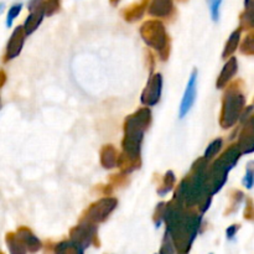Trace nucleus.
I'll list each match as a JSON object with an SVG mask.
<instances>
[{"mask_svg": "<svg viewBox=\"0 0 254 254\" xmlns=\"http://www.w3.org/2000/svg\"><path fill=\"white\" fill-rule=\"evenodd\" d=\"M141 36L143 40L151 46L156 49L159 52L166 49L168 46V39H166L165 27L159 21H148L141 26Z\"/></svg>", "mask_w": 254, "mask_h": 254, "instance_id": "20e7f679", "label": "nucleus"}, {"mask_svg": "<svg viewBox=\"0 0 254 254\" xmlns=\"http://www.w3.org/2000/svg\"><path fill=\"white\" fill-rule=\"evenodd\" d=\"M253 175H254V173H253V169H252V164H250L247 168V173H246L245 179H243V184H245V186L247 189H252L253 180H254Z\"/></svg>", "mask_w": 254, "mask_h": 254, "instance_id": "b1692460", "label": "nucleus"}, {"mask_svg": "<svg viewBox=\"0 0 254 254\" xmlns=\"http://www.w3.org/2000/svg\"><path fill=\"white\" fill-rule=\"evenodd\" d=\"M221 148H222V140H221V139H216L215 141H212V143L207 146V149H206V151H205V156H203V158L211 159L212 156H215L216 154L218 153V150H220Z\"/></svg>", "mask_w": 254, "mask_h": 254, "instance_id": "6ab92c4d", "label": "nucleus"}, {"mask_svg": "<svg viewBox=\"0 0 254 254\" xmlns=\"http://www.w3.org/2000/svg\"><path fill=\"white\" fill-rule=\"evenodd\" d=\"M150 111L146 108H143L127 119L126 126H124L126 136H124L123 146L129 158H139L140 143L143 140L144 130L146 129V126L150 123Z\"/></svg>", "mask_w": 254, "mask_h": 254, "instance_id": "f03ea898", "label": "nucleus"}, {"mask_svg": "<svg viewBox=\"0 0 254 254\" xmlns=\"http://www.w3.org/2000/svg\"><path fill=\"white\" fill-rule=\"evenodd\" d=\"M97 235V228L94 226V223L86 221L84 223H81L77 227L72 228L71 233V241H73L74 243L82 247L83 250L88 248L92 243L94 242V238Z\"/></svg>", "mask_w": 254, "mask_h": 254, "instance_id": "39448f33", "label": "nucleus"}, {"mask_svg": "<svg viewBox=\"0 0 254 254\" xmlns=\"http://www.w3.org/2000/svg\"><path fill=\"white\" fill-rule=\"evenodd\" d=\"M240 37H241V30H237V31H235L232 35H231L230 39H228L227 41V45H226L225 47V51H223V55H222L223 59H225V57L231 56V55L236 51V49H237L238 46V42H240Z\"/></svg>", "mask_w": 254, "mask_h": 254, "instance_id": "dca6fc26", "label": "nucleus"}, {"mask_svg": "<svg viewBox=\"0 0 254 254\" xmlns=\"http://www.w3.org/2000/svg\"><path fill=\"white\" fill-rule=\"evenodd\" d=\"M21 9H22V4H15L10 7L9 11H7V15H6V26L7 27L11 26L12 21H14L15 17L20 14Z\"/></svg>", "mask_w": 254, "mask_h": 254, "instance_id": "412c9836", "label": "nucleus"}, {"mask_svg": "<svg viewBox=\"0 0 254 254\" xmlns=\"http://www.w3.org/2000/svg\"><path fill=\"white\" fill-rule=\"evenodd\" d=\"M238 230H240V226H238V225L230 226V227L226 230V235H227L228 240H233V238H235V236L237 235Z\"/></svg>", "mask_w": 254, "mask_h": 254, "instance_id": "bb28decb", "label": "nucleus"}, {"mask_svg": "<svg viewBox=\"0 0 254 254\" xmlns=\"http://www.w3.org/2000/svg\"><path fill=\"white\" fill-rule=\"evenodd\" d=\"M208 6H210L211 17L213 21H218L220 19V7L222 4V0H207Z\"/></svg>", "mask_w": 254, "mask_h": 254, "instance_id": "aec40b11", "label": "nucleus"}, {"mask_svg": "<svg viewBox=\"0 0 254 254\" xmlns=\"http://www.w3.org/2000/svg\"><path fill=\"white\" fill-rule=\"evenodd\" d=\"M175 253V247H174L173 240H171L170 235L166 231L165 235H164V240H163V245H161L160 248V254H174Z\"/></svg>", "mask_w": 254, "mask_h": 254, "instance_id": "a211bd4d", "label": "nucleus"}, {"mask_svg": "<svg viewBox=\"0 0 254 254\" xmlns=\"http://www.w3.org/2000/svg\"><path fill=\"white\" fill-rule=\"evenodd\" d=\"M4 6H5V5L2 4V2H0V14H1L2 10H4Z\"/></svg>", "mask_w": 254, "mask_h": 254, "instance_id": "cd10ccee", "label": "nucleus"}, {"mask_svg": "<svg viewBox=\"0 0 254 254\" xmlns=\"http://www.w3.org/2000/svg\"><path fill=\"white\" fill-rule=\"evenodd\" d=\"M144 10V4L140 5V6H135V9H133L131 11H129L127 14V19L128 20H138L140 19V16L143 15Z\"/></svg>", "mask_w": 254, "mask_h": 254, "instance_id": "393cba45", "label": "nucleus"}, {"mask_svg": "<svg viewBox=\"0 0 254 254\" xmlns=\"http://www.w3.org/2000/svg\"><path fill=\"white\" fill-rule=\"evenodd\" d=\"M245 106V97L235 87L228 89L226 97L223 98V109L222 118H221V126L223 128H231L240 117L241 111Z\"/></svg>", "mask_w": 254, "mask_h": 254, "instance_id": "7ed1b4c3", "label": "nucleus"}, {"mask_svg": "<svg viewBox=\"0 0 254 254\" xmlns=\"http://www.w3.org/2000/svg\"><path fill=\"white\" fill-rule=\"evenodd\" d=\"M116 206L117 201L113 198H103V200L98 201L89 208L88 213H87V221L92 223L103 222L111 215L112 211L116 208Z\"/></svg>", "mask_w": 254, "mask_h": 254, "instance_id": "423d86ee", "label": "nucleus"}, {"mask_svg": "<svg viewBox=\"0 0 254 254\" xmlns=\"http://www.w3.org/2000/svg\"><path fill=\"white\" fill-rule=\"evenodd\" d=\"M16 236L20 238V241L22 242V245L26 248V252L30 253H36L41 250V242H40L39 238L34 235L30 230L27 228L21 227L16 232Z\"/></svg>", "mask_w": 254, "mask_h": 254, "instance_id": "9d476101", "label": "nucleus"}, {"mask_svg": "<svg viewBox=\"0 0 254 254\" xmlns=\"http://www.w3.org/2000/svg\"><path fill=\"white\" fill-rule=\"evenodd\" d=\"M25 37H26V35H25L22 26H17L16 30L14 31V34L11 35V39H10L9 44H7V59H15V57L20 54V51H21L22 49V45H24Z\"/></svg>", "mask_w": 254, "mask_h": 254, "instance_id": "1a4fd4ad", "label": "nucleus"}, {"mask_svg": "<svg viewBox=\"0 0 254 254\" xmlns=\"http://www.w3.org/2000/svg\"><path fill=\"white\" fill-rule=\"evenodd\" d=\"M60 5V0H47L46 4L42 5V9L46 15H52L55 11H57Z\"/></svg>", "mask_w": 254, "mask_h": 254, "instance_id": "4be33fe9", "label": "nucleus"}, {"mask_svg": "<svg viewBox=\"0 0 254 254\" xmlns=\"http://www.w3.org/2000/svg\"><path fill=\"white\" fill-rule=\"evenodd\" d=\"M196 82H197V72L195 71L191 73L190 79L188 82V87L185 89V93H184L183 101H181L180 106V118H185L186 114L191 111L193 106V102L196 98Z\"/></svg>", "mask_w": 254, "mask_h": 254, "instance_id": "6e6552de", "label": "nucleus"}, {"mask_svg": "<svg viewBox=\"0 0 254 254\" xmlns=\"http://www.w3.org/2000/svg\"><path fill=\"white\" fill-rule=\"evenodd\" d=\"M6 245L9 247L10 254H26V248L22 245L16 233L15 235L14 233H9L6 236Z\"/></svg>", "mask_w": 254, "mask_h": 254, "instance_id": "2eb2a0df", "label": "nucleus"}, {"mask_svg": "<svg viewBox=\"0 0 254 254\" xmlns=\"http://www.w3.org/2000/svg\"><path fill=\"white\" fill-rule=\"evenodd\" d=\"M161 87H163V78L160 73H156L151 76L148 81L145 89L141 94V103L148 107L155 106L159 102L161 96Z\"/></svg>", "mask_w": 254, "mask_h": 254, "instance_id": "0eeeda50", "label": "nucleus"}, {"mask_svg": "<svg viewBox=\"0 0 254 254\" xmlns=\"http://www.w3.org/2000/svg\"><path fill=\"white\" fill-rule=\"evenodd\" d=\"M84 250L73 241H62L55 247V254H83Z\"/></svg>", "mask_w": 254, "mask_h": 254, "instance_id": "4468645a", "label": "nucleus"}, {"mask_svg": "<svg viewBox=\"0 0 254 254\" xmlns=\"http://www.w3.org/2000/svg\"><path fill=\"white\" fill-rule=\"evenodd\" d=\"M163 220L168 226L166 231L173 240L175 250L180 254H188L200 230L201 216L186 215L180 206H170L164 211Z\"/></svg>", "mask_w": 254, "mask_h": 254, "instance_id": "f257e3e1", "label": "nucleus"}, {"mask_svg": "<svg viewBox=\"0 0 254 254\" xmlns=\"http://www.w3.org/2000/svg\"><path fill=\"white\" fill-rule=\"evenodd\" d=\"M0 254H2V253H0Z\"/></svg>", "mask_w": 254, "mask_h": 254, "instance_id": "c85d7f7f", "label": "nucleus"}, {"mask_svg": "<svg viewBox=\"0 0 254 254\" xmlns=\"http://www.w3.org/2000/svg\"><path fill=\"white\" fill-rule=\"evenodd\" d=\"M171 10H173V0H153L149 11L155 16H168Z\"/></svg>", "mask_w": 254, "mask_h": 254, "instance_id": "ddd939ff", "label": "nucleus"}, {"mask_svg": "<svg viewBox=\"0 0 254 254\" xmlns=\"http://www.w3.org/2000/svg\"><path fill=\"white\" fill-rule=\"evenodd\" d=\"M44 15L45 12H44V9H42V6L31 10V14L29 15V17H27L26 21H25L24 27H22L26 36L27 35H31L32 32L39 27V25L41 24L42 19H44Z\"/></svg>", "mask_w": 254, "mask_h": 254, "instance_id": "9b49d317", "label": "nucleus"}, {"mask_svg": "<svg viewBox=\"0 0 254 254\" xmlns=\"http://www.w3.org/2000/svg\"><path fill=\"white\" fill-rule=\"evenodd\" d=\"M174 181H175V176H174V174L171 173V171H168V174H166V175H165L166 189H164V190L159 191V193H160V195H164V193H168L169 191H170L171 189H173Z\"/></svg>", "mask_w": 254, "mask_h": 254, "instance_id": "5701e85b", "label": "nucleus"}, {"mask_svg": "<svg viewBox=\"0 0 254 254\" xmlns=\"http://www.w3.org/2000/svg\"><path fill=\"white\" fill-rule=\"evenodd\" d=\"M242 52H245V54H247V55L253 54V39H252V36H248V39L246 40V42L243 44Z\"/></svg>", "mask_w": 254, "mask_h": 254, "instance_id": "a878e982", "label": "nucleus"}, {"mask_svg": "<svg viewBox=\"0 0 254 254\" xmlns=\"http://www.w3.org/2000/svg\"><path fill=\"white\" fill-rule=\"evenodd\" d=\"M236 72H237V60L235 57H231L227 61V64H225V67H223L222 72L220 74V78L217 81L218 88H223L227 84V82L235 76Z\"/></svg>", "mask_w": 254, "mask_h": 254, "instance_id": "f8f14e48", "label": "nucleus"}, {"mask_svg": "<svg viewBox=\"0 0 254 254\" xmlns=\"http://www.w3.org/2000/svg\"><path fill=\"white\" fill-rule=\"evenodd\" d=\"M116 156L117 153L113 148L107 146L103 149V154H102V163H103L104 168H113L116 165Z\"/></svg>", "mask_w": 254, "mask_h": 254, "instance_id": "f3484780", "label": "nucleus"}]
</instances>
